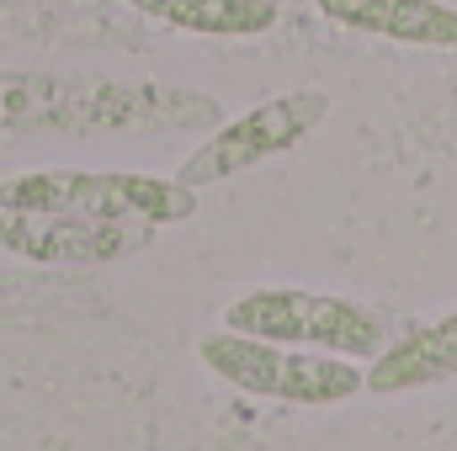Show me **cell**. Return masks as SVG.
<instances>
[{
  "label": "cell",
  "instance_id": "5",
  "mask_svg": "<svg viewBox=\"0 0 457 451\" xmlns=\"http://www.w3.org/2000/svg\"><path fill=\"white\" fill-rule=\"evenodd\" d=\"M149 224H102L75 213H16L0 208V244L43 266H107L149 244Z\"/></svg>",
  "mask_w": 457,
  "mask_h": 451
},
{
  "label": "cell",
  "instance_id": "2",
  "mask_svg": "<svg viewBox=\"0 0 457 451\" xmlns=\"http://www.w3.org/2000/svg\"><path fill=\"white\" fill-rule=\"evenodd\" d=\"M224 330L298 350H325L345 361H372L388 345V324L378 308L341 298V292H309V287H255L239 292L224 308Z\"/></svg>",
  "mask_w": 457,
  "mask_h": 451
},
{
  "label": "cell",
  "instance_id": "3",
  "mask_svg": "<svg viewBox=\"0 0 457 451\" xmlns=\"http://www.w3.org/2000/svg\"><path fill=\"white\" fill-rule=\"evenodd\" d=\"M0 208L16 213H75L102 224H181L197 213V192L154 176H86V170H32L0 186Z\"/></svg>",
  "mask_w": 457,
  "mask_h": 451
},
{
  "label": "cell",
  "instance_id": "7",
  "mask_svg": "<svg viewBox=\"0 0 457 451\" xmlns=\"http://www.w3.org/2000/svg\"><path fill=\"white\" fill-rule=\"evenodd\" d=\"M457 382V314H442L436 324H420L404 340L383 345L367 366V393L399 398V393H426Z\"/></svg>",
  "mask_w": 457,
  "mask_h": 451
},
{
  "label": "cell",
  "instance_id": "4",
  "mask_svg": "<svg viewBox=\"0 0 457 451\" xmlns=\"http://www.w3.org/2000/svg\"><path fill=\"white\" fill-rule=\"evenodd\" d=\"M325 112H330V96H325V91H287V96H271V102L239 112L234 122H224L208 144H197V149L181 160L176 181L192 186V192L219 186V181H234L239 170L266 165V160L298 149V144L325 122Z\"/></svg>",
  "mask_w": 457,
  "mask_h": 451
},
{
  "label": "cell",
  "instance_id": "1",
  "mask_svg": "<svg viewBox=\"0 0 457 451\" xmlns=\"http://www.w3.org/2000/svg\"><path fill=\"white\" fill-rule=\"evenodd\" d=\"M203 366L228 382L245 398H271V404H298V409H325V404H345L356 393H367V372L345 356H325V350H298V345H277V340L234 335V330H213L197 345Z\"/></svg>",
  "mask_w": 457,
  "mask_h": 451
},
{
  "label": "cell",
  "instance_id": "6",
  "mask_svg": "<svg viewBox=\"0 0 457 451\" xmlns=\"http://www.w3.org/2000/svg\"><path fill=\"white\" fill-rule=\"evenodd\" d=\"M345 32L410 43V48H457V5L442 0H314Z\"/></svg>",
  "mask_w": 457,
  "mask_h": 451
},
{
  "label": "cell",
  "instance_id": "8",
  "mask_svg": "<svg viewBox=\"0 0 457 451\" xmlns=\"http://www.w3.org/2000/svg\"><path fill=\"white\" fill-rule=\"evenodd\" d=\"M122 5L192 37H261L277 27V0H122Z\"/></svg>",
  "mask_w": 457,
  "mask_h": 451
}]
</instances>
